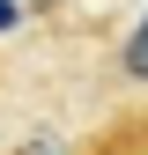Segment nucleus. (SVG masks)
Wrapping results in <instances>:
<instances>
[{
	"label": "nucleus",
	"instance_id": "obj_1",
	"mask_svg": "<svg viewBox=\"0 0 148 155\" xmlns=\"http://www.w3.org/2000/svg\"><path fill=\"white\" fill-rule=\"evenodd\" d=\"M111 74H119L126 89H148V8H141V22L119 37V59H111Z\"/></svg>",
	"mask_w": 148,
	"mask_h": 155
}]
</instances>
